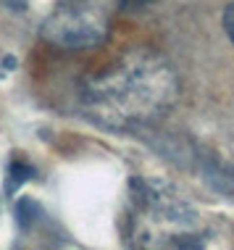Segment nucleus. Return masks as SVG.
Masks as SVG:
<instances>
[{
    "instance_id": "4",
    "label": "nucleus",
    "mask_w": 234,
    "mask_h": 250,
    "mask_svg": "<svg viewBox=\"0 0 234 250\" xmlns=\"http://www.w3.org/2000/svg\"><path fill=\"white\" fill-rule=\"evenodd\" d=\"M35 177V166L29 161H21V158H13L8 164V171H5V192L13 195L24 182H29Z\"/></svg>"
},
{
    "instance_id": "1",
    "label": "nucleus",
    "mask_w": 234,
    "mask_h": 250,
    "mask_svg": "<svg viewBox=\"0 0 234 250\" xmlns=\"http://www.w3.org/2000/svg\"><path fill=\"white\" fill-rule=\"evenodd\" d=\"M176 98L179 79L174 66L148 48L124 53L82 84L84 113L111 129L153 124L171 111Z\"/></svg>"
},
{
    "instance_id": "2",
    "label": "nucleus",
    "mask_w": 234,
    "mask_h": 250,
    "mask_svg": "<svg viewBox=\"0 0 234 250\" xmlns=\"http://www.w3.org/2000/svg\"><path fill=\"white\" fill-rule=\"evenodd\" d=\"M42 37L61 50H87L105 42L108 24L87 0H63L42 21Z\"/></svg>"
},
{
    "instance_id": "3",
    "label": "nucleus",
    "mask_w": 234,
    "mask_h": 250,
    "mask_svg": "<svg viewBox=\"0 0 234 250\" xmlns=\"http://www.w3.org/2000/svg\"><path fill=\"white\" fill-rule=\"evenodd\" d=\"M203 177H205V182H208V187H213L218 195L234 200V164L213 158L203 166Z\"/></svg>"
},
{
    "instance_id": "7",
    "label": "nucleus",
    "mask_w": 234,
    "mask_h": 250,
    "mask_svg": "<svg viewBox=\"0 0 234 250\" xmlns=\"http://www.w3.org/2000/svg\"><path fill=\"white\" fill-rule=\"evenodd\" d=\"M3 3H11L13 8H21V3H26V0H3Z\"/></svg>"
},
{
    "instance_id": "6",
    "label": "nucleus",
    "mask_w": 234,
    "mask_h": 250,
    "mask_svg": "<svg viewBox=\"0 0 234 250\" xmlns=\"http://www.w3.org/2000/svg\"><path fill=\"white\" fill-rule=\"evenodd\" d=\"M148 3H153V0H121V8H142Z\"/></svg>"
},
{
    "instance_id": "5",
    "label": "nucleus",
    "mask_w": 234,
    "mask_h": 250,
    "mask_svg": "<svg viewBox=\"0 0 234 250\" xmlns=\"http://www.w3.org/2000/svg\"><path fill=\"white\" fill-rule=\"evenodd\" d=\"M224 29H226V35H229L232 45H234V3H229L224 8Z\"/></svg>"
}]
</instances>
